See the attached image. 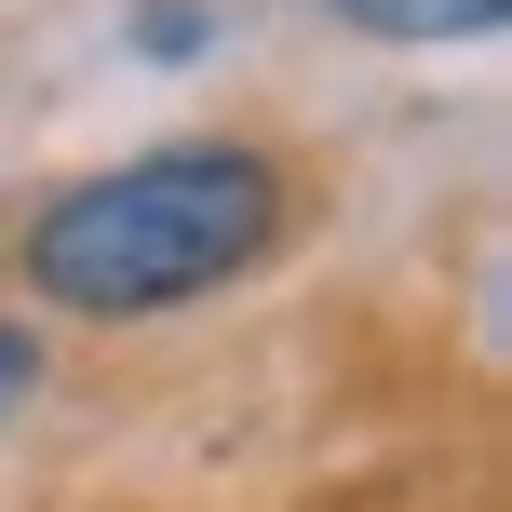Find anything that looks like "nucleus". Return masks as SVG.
<instances>
[{
	"instance_id": "obj_1",
	"label": "nucleus",
	"mask_w": 512,
	"mask_h": 512,
	"mask_svg": "<svg viewBox=\"0 0 512 512\" xmlns=\"http://www.w3.org/2000/svg\"><path fill=\"white\" fill-rule=\"evenodd\" d=\"M270 243H283V176L230 135H189V149L54 189L27 216V283L81 324H135V310H189L216 283H243Z\"/></svg>"
},
{
	"instance_id": "obj_2",
	"label": "nucleus",
	"mask_w": 512,
	"mask_h": 512,
	"mask_svg": "<svg viewBox=\"0 0 512 512\" xmlns=\"http://www.w3.org/2000/svg\"><path fill=\"white\" fill-rule=\"evenodd\" d=\"M364 41H486L512 0H337Z\"/></svg>"
},
{
	"instance_id": "obj_3",
	"label": "nucleus",
	"mask_w": 512,
	"mask_h": 512,
	"mask_svg": "<svg viewBox=\"0 0 512 512\" xmlns=\"http://www.w3.org/2000/svg\"><path fill=\"white\" fill-rule=\"evenodd\" d=\"M149 54H203V0H149Z\"/></svg>"
},
{
	"instance_id": "obj_4",
	"label": "nucleus",
	"mask_w": 512,
	"mask_h": 512,
	"mask_svg": "<svg viewBox=\"0 0 512 512\" xmlns=\"http://www.w3.org/2000/svg\"><path fill=\"white\" fill-rule=\"evenodd\" d=\"M27 364H41V351H27V337L0 324V405H27Z\"/></svg>"
}]
</instances>
